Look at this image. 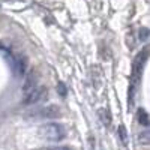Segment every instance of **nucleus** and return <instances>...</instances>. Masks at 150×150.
Returning <instances> with one entry per match:
<instances>
[{"label":"nucleus","instance_id":"3","mask_svg":"<svg viewBox=\"0 0 150 150\" xmlns=\"http://www.w3.org/2000/svg\"><path fill=\"white\" fill-rule=\"evenodd\" d=\"M47 92H48V90H47L45 86H42V84L36 86L35 89H32V90H29V92L24 93V98H23L24 105H35V104H38V102H41L42 99L47 98Z\"/></svg>","mask_w":150,"mask_h":150},{"label":"nucleus","instance_id":"6","mask_svg":"<svg viewBox=\"0 0 150 150\" xmlns=\"http://www.w3.org/2000/svg\"><path fill=\"white\" fill-rule=\"evenodd\" d=\"M15 60H17V69H18V72L24 74V72H26V68H27V59L23 57V56H18Z\"/></svg>","mask_w":150,"mask_h":150},{"label":"nucleus","instance_id":"4","mask_svg":"<svg viewBox=\"0 0 150 150\" xmlns=\"http://www.w3.org/2000/svg\"><path fill=\"white\" fill-rule=\"evenodd\" d=\"M39 114H41L42 117L53 119V117H57V116L60 114V111H59V108H56V107H53V105H50V107H47V108L41 110V112H39Z\"/></svg>","mask_w":150,"mask_h":150},{"label":"nucleus","instance_id":"2","mask_svg":"<svg viewBox=\"0 0 150 150\" xmlns=\"http://www.w3.org/2000/svg\"><path fill=\"white\" fill-rule=\"evenodd\" d=\"M147 60V48H144L141 53H138V56L135 57L134 63H132V72H131V80H132V89L131 92L134 90V87L137 86L141 80V74H143V66H144V62Z\"/></svg>","mask_w":150,"mask_h":150},{"label":"nucleus","instance_id":"5","mask_svg":"<svg viewBox=\"0 0 150 150\" xmlns=\"http://www.w3.org/2000/svg\"><path fill=\"white\" fill-rule=\"evenodd\" d=\"M137 119H138V122L143 125V126H146V128L149 126V116L143 108H140L138 111H137Z\"/></svg>","mask_w":150,"mask_h":150},{"label":"nucleus","instance_id":"1","mask_svg":"<svg viewBox=\"0 0 150 150\" xmlns=\"http://www.w3.org/2000/svg\"><path fill=\"white\" fill-rule=\"evenodd\" d=\"M41 135L50 141H60L65 138L66 129L60 123H47L41 128Z\"/></svg>","mask_w":150,"mask_h":150},{"label":"nucleus","instance_id":"8","mask_svg":"<svg viewBox=\"0 0 150 150\" xmlns=\"http://www.w3.org/2000/svg\"><path fill=\"white\" fill-rule=\"evenodd\" d=\"M47 150H74V149H71V147H51Z\"/></svg>","mask_w":150,"mask_h":150},{"label":"nucleus","instance_id":"7","mask_svg":"<svg viewBox=\"0 0 150 150\" xmlns=\"http://www.w3.org/2000/svg\"><path fill=\"white\" fill-rule=\"evenodd\" d=\"M147 36H149V33H147V29H143V30H140V39H146Z\"/></svg>","mask_w":150,"mask_h":150}]
</instances>
